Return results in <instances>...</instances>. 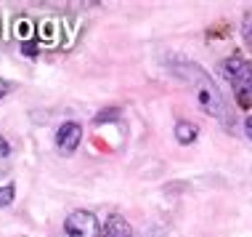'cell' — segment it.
Here are the masks:
<instances>
[{
    "label": "cell",
    "instance_id": "3957f363",
    "mask_svg": "<svg viewBox=\"0 0 252 237\" xmlns=\"http://www.w3.org/2000/svg\"><path fill=\"white\" fill-rule=\"evenodd\" d=\"M64 229L69 237H101V224L91 211H74L66 216Z\"/></svg>",
    "mask_w": 252,
    "mask_h": 237
},
{
    "label": "cell",
    "instance_id": "9c48e42d",
    "mask_svg": "<svg viewBox=\"0 0 252 237\" xmlns=\"http://www.w3.org/2000/svg\"><path fill=\"white\" fill-rule=\"evenodd\" d=\"M5 93H8V83H5V80H3V78H0V99H3V96H5Z\"/></svg>",
    "mask_w": 252,
    "mask_h": 237
},
{
    "label": "cell",
    "instance_id": "8992f818",
    "mask_svg": "<svg viewBox=\"0 0 252 237\" xmlns=\"http://www.w3.org/2000/svg\"><path fill=\"white\" fill-rule=\"evenodd\" d=\"M196 133H199V128L194 123H183L181 120V123L175 125V141H178V144H194Z\"/></svg>",
    "mask_w": 252,
    "mask_h": 237
},
{
    "label": "cell",
    "instance_id": "277c9868",
    "mask_svg": "<svg viewBox=\"0 0 252 237\" xmlns=\"http://www.w3.org/2000/svg\"><path fill=\"white\" fill-rule=\"evenodd\" d=\"M80 139H83V128L80 123H61L56 131V147L61 155H72L80 147Z\"/></svg>",
    "mask_w": 252,
    "mask_h": 237
},
{
    "label": "cell",
    "instance_id": "5b68a950",
    "mask_svg": "<svg viewBox=\"0 0 252 237\" xmlns=\"http://www.w3.org/2000/svg\"><path fill=\"white\" fill-rule=\"evenodd\" d=\"M106 237H133V227L127 224V219H122V216H109L106 221V229H104Z\"/></svg>",
    "mask_w": 252,
    "mask_h": 237
},
{
    "label": "cell",
    "instance_id": "52a82bcc",
    "mask_svg": "<svg viewBox=\"0 0 252 237\" xmlns=\"http://www.w3.org/2000/svg\"><path fill=\"white\" fill-rule=\"evenodd\" d=\"M13 198H16V187H13V184H3V187H0V208L11 205Z\"/></svg>",
    "mask_w": 252,
    "mask_h": 237
},
{
    "label": "cell",
    "instance_id": "30bf717a",
    "mask_svg": "<svg viewBox=\"0 0 252 237\" xmlns=\"http://www.w3.org/2000/svg\"><path fill=\"white\" fill-rule=\"evenodd\" d=\"M244 128H247V136H250V141H252V115L247 118V123H244Z\"/></svg>",
    "mask_w": 252,
    "mask_h": 237
},
{
    "label": "cell",
    "instance_id": "6da1fadb",
    "mask_svg": "<svg viewBox=\"0 0 252 237\" xmlns=\"http://www.w3.org/2000/svg\"><path fill=\"white\" fill-rule=\"evenodd\" d=\"M173 72H175V75H181L189 85L194 88L196 101L202 104V110H207V112L213 115V118H218V120H226V104H223V93L218 91V85L210 80L207 72L199 70V67L191 64V62H178Z\"/></svg>",
    "mask_w": 252,
    "mask_h": 237
},
{
    "label": "cell",
    "instance_id": "ba28073f",
    "mask_svg": "<svg viewBox=\"0 0 252 237\" xmlns=\"http://www.w3.org/2000/svg\"><path fill=\"white\" fill-rule=\"evenodd\" d=\"M8 155H11V144H8L3 136H0V160H5Z\"/></svg>",
    "mask_w": 252,
    "mask_h": 237
},
{
    "label": "cell",
    "instance_id": "7a4b0ae2",
    "mask_svg": "<svg viewBox=\"0 0 252 237\" xmlns=\"http://www.w3.org/2000/svg\"><path fill=\"white\" fill-rule=\"evenodd\" d=\"M223 75L234 88V96L239 107H252V64L244 59H228L223 62Z\"/></svg>",
    "mask_w": 252,
    "mask_h": 237
}]
</instances>
